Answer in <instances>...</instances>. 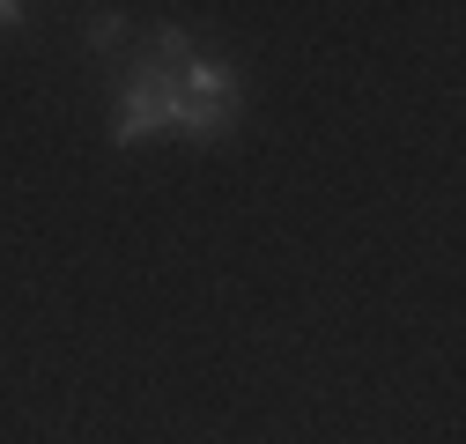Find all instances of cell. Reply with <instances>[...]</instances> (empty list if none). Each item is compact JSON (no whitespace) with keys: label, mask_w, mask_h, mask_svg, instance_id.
Returning a JSON list of instances; mask_svg holds the SVG:
<instances>
[{"label":"cell","mask_w":466,"mask_h":444,"mask_svg":"<svg viewBox=\"0 0 466 444\" xmlns=\"http://www.w3.org/2000/svg\"><path fill=\"white\" fill-rule=\"evenodd\" d=\"M193 60V37L178 30V23H163L156 30V52H148V67L127 82V96H119V111H111V141L119 148H134V141H148V134H170L178 126V67Z\"/></svg>","instance_id":"cell-1"},{"label":"cell","mask_w":466,"mask_h":444,"mask_svg":"<svg viewBox=\"0 0 466 444\" xmlns=\"http://www.w3.org/2000/svg\"><path fill=\"white\" fill-rule=\"evenodd\" d=\"M30 23V8H23V0H0V30H23Z\"/></svg>","instance_id":"cell-2"}]
</instances>
